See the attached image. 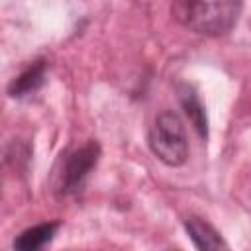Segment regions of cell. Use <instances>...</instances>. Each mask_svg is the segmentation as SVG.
I'll use <instances>...</instances> for the list:
<instances>
[{"mask_svg": "<svg viewBox=\"0 0 251 251\" xmlns=\"http://www.w3.org/2000/svg\"><path fill=\"white\" fill-rule=\"evenodd\" d=\"M61 227V222L55 220V222H43V224H37V226H31L27 229H24L12 243L14 249L18 251H37L41 247H45L47 243L53 241V237L57 235Z\"/></svg>", "mask_w": 251, "mask_h": 251, "instance_id": "52a82bcc", "label": "cell"}, {"mask_svg": "<svg viewBox=\"0 0 251 251\" xmlns=\"http://www.w3.org/2000/svg\"><path fill=\"white\" fill-rule=\"evenodd\" d=\"M102 149L98 141L88 139L80 147L69 149L61 155L57 173H55V194L57 198L76 196L84 190L90 173L100 161Z\"/></svg>", "mask_w": 251, "mask_h": 251, "instance_id": "3957f363", "label": "cell"}, {"mask_svg": "<svg viewBox=\"0 0 251 251\" xmlns=\"http://www.w3.org/2000/svg\"><path fill=\"white\" fill-rule=\"evenodd\" d=\"M47 61L45 59H37L33 61L29 67H25L18 76L12 78V82L8 84V94L16 100L27 98L33 92H37L47 78Z\"/></svg>", "mask_w": 251, "mask_h": 251, "instance_id": "277c9868", "label": "cell"}, {"mask_svg": "<svg viewBox=\"0 0 251 251\" xmlns=\"http://www.w3.org/2000/svg\"><path fill=\"white\" fill-rule=\"evenodd\" d=\"M176 94H178V102L180 108L184 110L188 122L192 124V127L196 129V133L202 139H208V118H206V108L198 96V92L194 90L192 84L188 82H178L176 84Z\"/></svg>", "mask_w": 251, "mask_h": 251, "instance_id": "5b68a950", "label": "cell"}, {"mask_svg": "<svg viewBox=\"0 0 251 251\" xmlns=\"http://www.w3.org/2000/svg\"><path fill=\"white\" fill-rule=\"evenodd\" d=\"M147 145L155 155V159H159L163 165L182 167L188 161L190 147H188L186 127L180 116L173 110H165L157 114L147 133Z\"/></svg>", "mask_w": 251, "mask_h": 251, "instance_id": "7a4b0ae2", "label": "cell"}, {"mask_svg": "<svg viewBox=\"0 0 251 251\" xmlns=\"http://www.w3.org/2000/svg\"><path fill=\"white\" fill-rule=\"evenodd\" d=\"M243 0H173L171 14L186 29L206 35H227L239 22Z\"/></svg>", "mask_w": 251, "mask_h": 251, "instance_id": "6da1fadb", "label": "cell"}, {"mask_svg": "<svg viewBox=\"0 0 251 251\" xmlns=\"http://www.w3.org/2000/svg\"><path fill=\"white\" fill-rule=\"evenodd\" d=\"M182 226L196 249H202V251L204 249H227V243L224 241L220 231L214 226H210L206 220L198 216H186L182 220Z\"/></svg>", "mask_w": 251, "mask_h": 251, "instance_id": "8992f818", "label": "cell"}]
</instances>
